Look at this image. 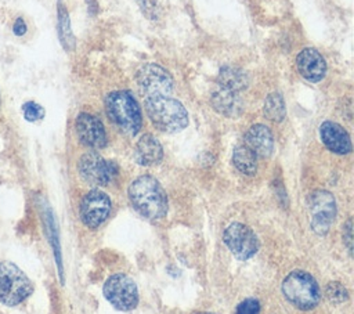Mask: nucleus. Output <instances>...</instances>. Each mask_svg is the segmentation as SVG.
Segmentation results:
<instances>
[{
	"instance_id": "nucleus-1",
	"label": "nucleus",
	"mask_w": 354,
	"mask_h": 314,
	"mask_svg": "<svg viewBox=\"0 0 354 314\" xmlns=\"http://www.w3.org/2000/svg\"><path fill=\"white\" fill-rule=\"evenodd\" d=\"M129 199L133 207L147 219L158 220L167 213V196L159 181L142 174L131 181L129 185Z\"/></svg>"
},
{
	"instance_id": "nucleus-2",
	"label": "nucleus",
	"mask_w": 354,
	"mask_h": 314,
	"mask_svg": "<svg viewBox=\"0 0 354 314\" xmlns=\"http://www.w3.org/2000/svg\"><path fill=\"white\" fill-rule=\"evenodd\" d=\"M145 112L155 127L166 133L181 131L188 124L185 107L170 95L158 94L145 97Z\"/></svg>"
},
{
	"instance_id": "nucleus-3",
	"label": "nucleus",
	"mask_w": 354,
	"mask_h": 314,
	"mask_svg": "<svg viewBox=\"0 0 354 314\" xmlns=\"http://www.w3.org/2000/svg\"><path fill=\"white\" fill-rule=\"evenodd\" d=\"M105 109L108 118L126 134L136 136L142 124V115L137 100L130 91L116 90L106 95Z\"/></svg>"
},
{
	"instance_id": "nucleus-4",
	"label": "nucleus",
	"mask_w": 354,
	"mask_h": 314,
	"mask_svg": "<svg viewBox=\"0 0 354 314\" xmlns=\"http://www.w3.org/2000/svg\"><path fill=\"white\" fill-rule=\"evenodd\" d=\"M286 300L300 310H311L321 300V289L311 274L304 270H293L282 282Z\"/></svg>"
},
{
	"instance_id": "nucleus-5",
	"label": "nucleus",
	"mask_w": 354,
	"mask_h": 314,
	"mask_svg": "<svg viewBox=\"0 0 354 314\" xmlns=\"http://www.w3.org/2000/svg\"><path fill=\"white\" fill-rule=\"evenodd\" d=\"M33 290L28 275L14 263H0V302L6 306H17Z\"/></svg>"
},
{
	"instance_id": "nucleus-6",
	"label": "nucleus",
	"mask_w": 354,
	"mask_h": 314,
	"mask_svg": "<svg viewBox=\"0 0 354 314\" xmlns=\"http://www.w3.org/2000/svg\"><path fill=\"white\" fill-rule=\"evenodd\" d=\"M104 296L118 310H133L138 303L136 282L126 274L111 275L104 285Z\"/></svg>"
},
{
	"instance_id": "nucleus-7",
	"label": "nucleus",
	"mask_w": 354,
	"mask_h": 314,
	"mask_svg": "<svg viewBox=\"0 0 354 314\" xmlns=\"http://www.w3.org/2000/svg\"><path fill=\"white\" fill-rule=\"evenodd\" d=\"M308 210L314 232L318 235L326 234L336 216V202L333 195L325 190L314 191L308 196Z\"/></svg>"
},
{
	"instance_id": "nucleus-8",
	"label": "nucleus",
	"mask_w": 354,
	"mask_h": 314,
	"mask_svg": "<svg viewBox=\"0 0 354 314\" xmlns=\"http://www.w3.org/2000/svg\"><path fill=\"white\" fill-rule=\"evenodd\" d=\"M82 178L91 185H106L118 173V167L113 162L105 160L100 154L88 151L82 155L77 163Z\"/></svg>"
},
{
	"instance_id": "nucleus-9",
	"label": "nucleus",
	"mask_w": 354,
	"mask_h": 314,
	"mask_svg": "<svg viewBox=\"0 0 354 314\" xmlns=\"http://www.w3.org/2000/svg\"><path fill=\"white\" fill-rule=\"evenodd\" d=\"M137 84L141 90V93L145 97L151 95H170L173 91V77L171 75L160 65L158 64H145L142 65L137 75Z\"/></svg>"
},
{
	"instance_id": "nucleus-10",
	"label": "nucleus",
	"mask_w": 354,
	"mask_h": 314,
	"mask_svg": "<svg viewBox=\"0 0 354 314\" xmlns=\"http://www.w3.org/2000/svg\"><path fill=\"white\" fill-rule=\"evenodd\" d=\"M223 239L231 253L239 260H248L259 249L256 234L242 223L230 224L224 230Z\"/></svg>"
},
{
	"instance_id": "nucleus-11",
	"label": "nucleus",
	"mask_w": 354,
	"mask_h": 314,
	"mask_svg": "<svg viewBox=\"0 0 354 314\" xmlns=\"http://www.w3.org/2000/svg\"><path fill=\"white\" fill-rule=\"evenodd\" d=\"M111 199L101 190L88 191L80 203V219L90 228L100 227L111 213Z\"/></svg>"
},
{
	"instance_id": "nucleus-12",
	"label": "nucleus",
	"mask_w": 354,
	"mask_h": 314,
	"mask_svg": "<svg viewBox=\"0 0 354 314\" xmlns=\"http://www.w3.org/2000/svg\"><path fill=\"white\" fill-rule=\"evenodd\" d=\"M76 134L80 142L88 148L100 149L106 145V133L102 122L87 112L79 113L75 122Z\"/></svg>"
},
{
	"instance_id": "nucleus-13",
	"label": "nucleus",
	"mask_w": 354,
	"mask_h": 314,
	"mask_svg": "<svg viewBox=\"0 0 354 314\" xmlns=\"http://www.w3.org/2000/svg\"><path fill=\"white\" fill-rule=\"evenodd\" d=\"M296 68L299 75L311 83L321 82L326 75V61L322 54L313 47H306L297 54Z\"/></svg>"
},
{
	"instance_id": "nucleus-14",
	"label": "nucleus",
	"mask_w": 354,
	"mask_h": 314,
	"mask_svg": "<svg viewBox=\"0 0 354 314\" xmlns=\"http://www.w3.org/2000/svg\"><path fill=\"white\" fill-rule=\"evenodd\" d=\"M319 138L329 151L337 155H346L351 152V138L346 129L336 122H322L319 126Z\"/></svg>"
},
{
	"instance_id": "nucleus-15",
	"label": "nucleus",
	"mask_w": 354,
	"mask_h": 314,
	"mask_svg": "<svg viewBox=\"0 0 354 314\" xmlns=\"http://www.w3.org/2000/svg\"><path fill=\"white\" fill-rule=\"evenodd\" d=\"M246 147H249L256 155L267 158L272 154L274 149V137L271 130L261 123L253 124L249 127L245 136Z\"/></svg>"
},
{
	"instance_id": "nucleus-16",
	"label": "nucleus",
	"mask_w": 354,
	"mask_h": 314,
	"mask_svg": "<svg viewBox=\"0 0 354 314\" xmlns=\"http://www.w3.org/2000/svg\"><path fill=\"white\" fill-rule=\"evenodd\" d=\"M134 158L141 166H153L162 160L163 148L152 134H144L136 144Z\"/></svg>"
},
{
	"instance_id": "nucleus-17",
	"label": "nucleus",
	"mask_w": 354,
	"mask_h": 314,
	"mask_svg": "<svg viewBox=\"0 0 354 314\" xmlns=\"http://www.w3.org/2000/svg\"><path fill=\"white\" fill-rule=\"evenodd\" d=\"M210 101L213 108L225 116H236L242 112V101L238 91L221 87L218 84L213 91Z\"/></svg>"
},
{
	"instance_id": "nucleus-18",
	"label": "nucleus",
	"mask_w": 354,
	"mask_h": 314,
	"mask_svg": "<svg viewBox=\"0 0 354 314\" xmlns=\"http://www.w3.org/2000/svg\"><path fill=\"white\" fill-rule=\"evenodd\" d=\"M257 155L246 145H239L232 152L234 166L243 174L253 176L257 170Z\"/></svg>"
},
{
	"instance_id": "nucleus-19",
	"label": "nucleus",
	"mask_w": 354,
	"mask_h": 314,
	"mask_svg": "<svg viewBox=\"0 0 354 314\" xmlns=\"http://www.w3.org/2000/svg\"><path fill=\"white\" fill-rule=\"evenodd\" d=\"M217 84L234 91H242L243 89L248 87V77L245 76V73L239 69L231 68V66H224L220 71L218 75V80Z\"/></svg>"
},
{
	"instance_id": "nucleus-20",
	"label": "nucleus",
	"mask_w": 354,
	"mask_h": 314,
	"mask_svg": "<svg viewBox=\"0 0 354 314\" xmlns=\"http://www.w3.org/2000/svg\"><path fill=\"white\" fill-rule=\"evenodd\" d=\"M264 116L271 122H281L285 119L286 107L283 97L279 93H271L267 95L263 107Z\"/></svg>"
},
{
	"instance_id": "nucleus-21",
	"label": "nucleus",
	"mask_w": 354,
	"mask_h": 314,
	"mask_svg": "<svg viewBox=\"0 0 354 314\" xmlns=\"http://www.w3.org/2000/svg\"><path fill=\"white\" fill-rule=\"evenodd\" d=\"M58 35L59 40L66 51L73 50L75 47V36L71 29V22H69V15L68 11L65 10L64 6H58Z\"/></svg>"
},
{
	"instance_id": "nucleus-22",
	"label": "nucleus",
	"mask_w": 354,
	"mask_h": 314,
	"mask_svg": "<svg viewBox=\"0 0 354 314\" xmlns=\"http://www.w3.org/2000/svg\"><path fill=\"white\" fill-rule=\"evenodd\" d=\"M22 113H24V118L28 120V122H37L40 119H43L44 116V109L41 105H39L37 102L35 101H28L24 104L22 107Z\"/></svg>"
},
{
	"instance_id": "nucleus-23",
	"label": "nucleus",
	"mask_w": 354,
	"mask_h": 314,
	"mask_svg": "<svg viewBox=\"0 0 354 314\" xmlns=\"http://www.w3.org/2000/svg\"><path fill=\"white\" fill-rule=\"evenodd\" d=\"M325 293H326L328 299L333 303H342V302L347 300V297H348V293H347L346 288L339 282H330L326 286Z\"/></svg>"
},
{
	"instance_id": "nucleus-24",
	"label": "nucleus",
	"mask_w": 354,
	"mask_h": 314,
	"mask_svg": "<svg viewBox=\"0 0 354 314\" xmlns=\"http://www.w3.org/2000/svg\"><path fill=\"white\" fill-rule=\"evenodd\" d=\"M235 314H260V303L259 300L249 297L241 302L235 310Z\"/></svg>"
},
{
	"instance_id": "nucleus-25",
	"label": "nucleus",
	"mask_w": 354,
	"mask_h": 314,
	"mask_svg": "<svg viewBox=\"0 0 354 314\" xmlns=\"http://www.w3.org/2000/svg\"><path fill=\"white\" fill-rule=\"evenodd\" d=\"M12 30H14V33H15L17 36L25 35V32H26V24H25V21H24L22 18H18V19L14 22Z\"/></svg>"
},
{
	"instance_id": "nucleus-26",
	"label": "nucleus",
	"mask_w": 354,
	"mask_h": 314,
	"mask_svg": "<svg viewBox=\"0 0 354 314\" xmlns=\"http://www.w3.org/2000/svg\"><path fill=\"white\" fill-rule=\"evenodd\" d=\"M343 237H344V239H346V245H347L348 250H351V238H353V234H351V220L347 221V224H346V227H344Z\"/></svg>"
},
{
	"instance_id": "nucleus-27",
	"label": "nucleus",
	"mask_w": 354,
	"mask_h": 314,
	"mask_svg": "<svg viewBox=\"0 0 354 314\" xmlns=\"http://www.w3.org/2000/svg\"><path fill=\"white\" fill-rule=\"evenodd\" d=\"M198 314H213V313H198Z\"/></svg>"
}]
</instances>
